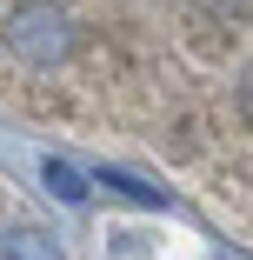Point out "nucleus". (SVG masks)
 Masks as SVG:
<instances>
[{
	"instance_id": "obj_1",
	"label": "nucleus",
	"mask_w": 253,
	"mask_h": 260,
	"mask_svg": "<svg viewBox=\"0 0 253 260\" xmlns=\"http://www.w3.org/2000/svg\"><path fill=\"white\" fill-rule=\"evenodd\" d=\"M233 227H246V234H253V187H246V200L233 207Z\"/></svg>"
}]
</instances>
